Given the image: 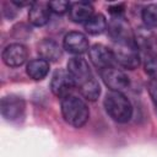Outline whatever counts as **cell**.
Here are the masks:
<instances>
[{"label": "cell", "mask_w": 157, "mask_h": 157, "mask_svg": "<svg viewBox=\"0 0 157 157\" xmlns=\"http://www.w3.org/2000/svg\"><path fill=\"white\" fill-rule=\"evenodd\" d=\"M85 31L90 34H101L108 28V22L102 13H94L88 21L83 23Z\"/></svg>", "instance_id": "cell-16"}, {"label": "cell", "mask_w": 157, "mask_h": 157, "mask_svg": "<svg viewBox=\"0 0 157 157\" xmlns=\"http://www.w3.org/2000/svg\"><path fill=\"white\" fill-rule=\"evenodd\" d=\"M88 56L91 63L101 71L108 67H113L115 64L110 48L103 44H93L88 49Z\"/></svg>", "instance_id": "cell-8"}, {"label": "cell", "mask_w": 157, "mask_h": 157, "mask_svg": "<svg viewBox=\"0 0 157 157\" xmlns=\"http://www.w3.org/2000/svg\"><path fill=\"white\" fill-rule=\"evenodd\" d=\"M99 74H101V77L103 80L104 85L110 91L121 92L123 90H125L130 86V80H129L128 75L114 66L101 70Z\"/></svg>", "instance_id": "cell-7"}, {"label": "cell", "mask_w": 157, "mask_h": 157, "mask_svg": "<svg viewBox=\"0 0 157 157\" xmlns=\"http://www.w3.org/2000/svg\"><path fill=\"white\" fill-rule=\"evenodd\" d=\"M26 72L31 78L40 81L49 72V63L44 59H33L27 64Z\"/></svg>", "instance_id": "cell-15"}, {"label": "cell", "mask_w": 157, "mask_h": 157, "mask_svg": "<svg viewBox=\"0 0 157 157\" xmlns=\"http://www.w3.org/2000/svg\"><path fill=\"white\" fill-rule=\"evenodd\" d=\"M63 47L66 52L75 54L76 56L88 52L90 49L87 37L78 31H71L66 33L63 40Z\"/></svg>", "instance_id": "cell-11"}, {"label": "cell", "mask_w": 157, "mask_h": 157, "mask_svg": "<svg viewBox=\"0 0 157 157\" xmlns=\"http://www.w3.org/2000/svg\"><path fill=\"white\" fill-rule=\"evenodd\" d=\"M48 5H49V9H50L52 12L58 13V15H63L65 12H69V9H70L71 2L59 0V1H49Z\"/></svg>", "instance_id": "cell-19"}, {"label": "cell", "mask_w": 157, "mask_h": 157, "mask_svg": "<svg viewBox=\"0 0 157 157\" xmlns=\"http://www.w3.org/2000/svg\"><path fill=\"white\" fill-rule=\"evenodd\" d=\"M93 15H94V12H93V6L91 2L76 1V2H71V5H70L69 17L75 23H85Z\"/></svg>", "instance_id": "cell-13"}, {"label": "cell", "mask_w": 157, "mask_h": 157, "mask_svg": "<svg viewBox=\"0 0 157 157\" xmlns=\"http://www.w3.org/2000/svg\"><path fill=\"white\" fill-rule=\"evenodd\" d=\"M76 87L67 70L58 69L54 71L50 80V91L53 92L54 96L63 99L64 97L72 94V91Z\"/></svg>", "instance_id": "cell-6"}, {"label": "cell", "mask_w": 157, "mask_h": 157, "mask_svg": "<svg viewBox=\"0 0 157 157\" xmlns=\"http://www.w3.org/2000/svg\"><path fill=\"white\" fill-rule=\"evenodd\" d=\"M67 72L70 74L76 90L87 101H96L101 94V87L91 67L82 56H72L67 61Z\"/></svg>", "instance_id": "cell-1"}, {"label": "cell", "mask_w": 157, "mask_h": 157, "mask_svg": "<svg viewBox=\"0 0 157 157\" xmlns=\"http://www.w3.org/2000/svg\"><path fill=\"white\" fill-rule=\"evenodd\" d=\"M104 109L117 123H128L132 117L131 102L123 92L109 91L104 97Z\"/></svg>", "instance_id": "cell-3"}, {"label": "cell", "mask_w": 157, "mask_h": 157, "mask_svg": "<svg viewBox=\"0 0 157 157\" xmlns=\"http://www.w3.org/2000/svg\"><path fill=\"white\" fill-rule=\"evenodd\" d=\"M49 17H50V9L48 2L34 1L28 10V20L36 27L45 26L49 22Z\"/></svg>", "instance_id": "cell-12"}, {"label": "cell", "mask_w": 157, "mask_h": 157, "mask_svg": "<svg viewBox=\"0 0 157 157\" xmlns=\"http://www.w3.org/2000/svg\"><path fill=\"white\" fill-rule=\"evenodd\" d=\"M28 50L21 43H12L4 48L1 58L6 66L9 67H18L23 65L27 60Z\"/></svg>", "instance_id": "cell-9"}, {"label": "cell", "mask_w": 157, "mask_h": 157, "mask_svg": "<svg viewBox=\"0 0 157 157\" xmlns=\"http://www.w3.org/2000/svg\"><path fill=\"white\" fill-rule=\"evenodd\" d=\"M141 18L146 28H157V4H150L141 11Z\"/></svg>", "instance_id": "cell-17"}, {"label": "cell", "mask_w": 157, "mask_h": 157, "mask_svg": "<svg viewBox=\"0 0 157 157\" xmlns=\"http://www.w3.org/2000/svg\"><path fill=\"white\" fill-rule=\"evenodd\" d=\"M37 52L40 55V59H44L48 63L58 61V60H60V58L63 55L60 45L50 38H44L43 40H40L38 43Z\"/></svg>", "instance_id": "cell-14"}, {"label": "cell", "mask_w": 157, "mask_h": 157, "mask_svg": "<svg viewBox=\"0 0 157 157\" xmlns=\"http://www.w3.org/2000/svg\"><path fill=\"white\" fill-rule=\"evenodd\" d=\"M25 108L26 104L23 98L17 94L11 93L1 98V103H0L1 115L7 121H17L21 118H23Z\"/></svg>", "instance_id": "cell-5"}, {"label": "cell", "mask_w": 157, "mask_h": 157, "mask_svg": "<svg viewBox=\"0 0 157 157\" xmlns=\"http://www.w3.org/2000/svg\"><path fill=\"white\" fill-rule=\"evenodd\" d=\"M124 10H125L124 4H115V5H110L108 7V11L112 16H123Z\"/></svg>", "instance_id": "cell-21"}, {"label": "cell", "mask_w": 157, "mask_h": 157, "mask_svg": "<svg viewBox=\"0 0 157 157\" xmlns=\"http://www.w3.org/2000/svg\"><path fill=\"white\" fill-rule=\"evenodd\" d=\"M144 69H145V72L151 78H157V54L156 53L147 52L145 54Z\"/></svg>", "instance_id": "cell-18"}, {"label": "cell", "mask_w": 157, "mask_h": 157, "mask_svg": "<svg viewBox=\"0 0 157 157\" xmlns=\"http://www.w3.org/2000/svg\"><path fill=\"white\" fill-rule=\"evenodd\" d=\"M108 33L113 40H121V39H134L135 34L125 20L124 16H112L110 21L108 22Z\"/></svg>", "instance_id": "cell-10"}, {"label": "cell", "mask_w": 157, "mask_h": 157, "mask_svg": "<svg viewBox=\"0 0 157 157\" xmlns=\"http://www.w3.org/2000/svg\"><path fill=\"white\" fill-rule=\"evenodd\" d=\"M113 45L110 48L114 60L120 66L134 70L140 65V54L139 47L134 39H121V40H113Z\"/></svg>", "instance_id": "cell-4"}, {"label": "cell", "mask_w": 157, "mask_h": 157, "mask_svg": "<svg viewBox=\"0 0 157 157\" xmlns=\"http://www.w3.org/2000/svg\"><path fill=\"white\" fill-rule=\"evenodd\" d=\"M60 105L61 115L69 125L74 128H82L87 123L90 118V109L82 98H78L75 94H69L61 99Z\"/></svg>", "instance_id": "cell-2"}, {"label": "cell", "mask_w": 157, "mask_h": 157, "mask_svg": "<svg viewBox=\"0 0 157 157\" xmlns=\"http://www.w3.org/2000/svg\"><path fill=\"white\" fill-rule=\"evenodd\" d=\"M148 93H150V97L157 109V78H151L148 81Z\"/></svg>", "instance_id": "cell-20"}]
</instances>
